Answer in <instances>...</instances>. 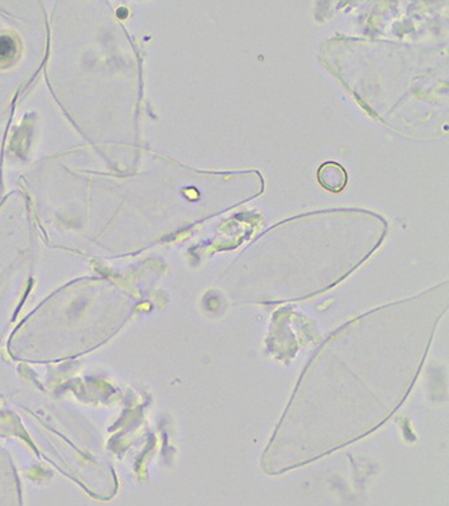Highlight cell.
<instances>
[{
  "instance_id": "6da1fadb",
  "label": "cell",
  "mask_w": 449,
  "mask_h": 506,
  "mask_svg": "<svg viewBox=\"0 0 449 506\" xmlns=\"http://www.w3.org/2000/svg\"><path fill=\"white\" fill-rule=\"evenodd\" d=\"M317 177H319L320 185L333 193L341 192L346 188L347 181H348L346 169L340 164L333 162V161L321 165V168L319 169Z\"/></svg>"
},
{
  "instance_id": "7a4b0ae2",
  "label": "cell",
  "mask_w": 449,
  "mask_h": 506,
  "mask_svg": "<svg viewBox=\"0 0 449 506\" xmlns=\"http://www.w3.org/2000/svg\"><path fill=\"white\" fill-rule=\"evenodd\" d=\"M17 53V45L11 37H0V62L10 61Z\"/></svg>"
}]
</instances>
